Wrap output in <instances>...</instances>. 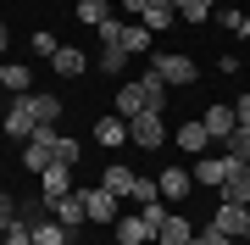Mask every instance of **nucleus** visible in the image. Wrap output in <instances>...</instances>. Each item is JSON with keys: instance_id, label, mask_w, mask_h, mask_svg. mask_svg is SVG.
Listing matches in <instances>:
<instances>
[{"instance_id": "obj_1", "label": "nucleus", "mask_w": 250, "mask_h": 245, "mask_svg": "<svg viewBox=\"0 0 250 245\" xmlns=\"http://www.w3.org/2000/svg\"><path fill=\"white\" fill-rule=\"evenodd\" d=\"M56 139H62L56 123H39L34 134H28V145H22V167H28V173H45V167L56 162Z\"/></svg>"}, {"instance_id": "obj_2", "label": "nucleus", "mask_w": 250, "mask_h": 245, "mask_svg": "<svg viewBox=\"0 0 250 245\" xmlns=\"http://www.w3.org/2000/svg\"><path fill=\"white\" fill-rule=\"evenodd\" d=\"M128 139L145 151H161V139H167V123H161V111H139V117H128Z\"/></svg>"}, {"instance_id": "obj_3", "label": "nucleus", "mask_w": 250, "mask_h": 245, "mask_svg": "<svg viewBox=\"0 0 250 245\" xmlns=\"http://www.w3.org/2000/svg\"><path fill=\"white\" fill-rule=\"evenodd\" d=\"M50 218L67 228V234H78L83 223H89V206H83V190H72V195H62V200H50Z\"/></svg>"}, {"instance_id": "obj_4", "label": "nucleus", "mask_w": 250, "mask_h": 245, "mask_svg": "<svg viewBox=\"0 0 250 245\" xmlns=\"http://www.w3.org/2000/svg\"><path fill=\"white\" fill-rule=\"evenodd\" d=\"M150 73H156L161 84H195V78H200V67L189 62V56H172V50L161 56V50H156V67H150Z\"/></svg>"}, {"instance_id": "obj_5", "label": "nucleus", "mask_w": 250, "mask_h": 245, "mask_svg": "<svg viewBox=\"0 0 250 245\" xmlns=\"http://www.w3.org/2000/svg\"><path fill=\"white\" fill-rule=\"evenodd\" d=\"M34 128H39V117H34V100H28V95H17V100L6 106V134H11V139H28Z\"/></svg>"}, {"instance_id": "obj_6", "label": "nucleus", "mask_w": 250, "mask_h": 245, "mask_svg": "<svg viewBox=\"0 0 250 245\" xmlns=\"http://www.w3.org/2000/svg\"><path fill=\"white\" fill-rule=\"evenodd\" d=\"M233 167H239V162H233L228 151H223V156H200V162H195V184H211V190H223Z\"/></svg>"}, {"instance_id": "obj_7", "label": "nucleus", "mask_w": 250, "mask_h": 245, "mask_svg": "<svg viewBox=\"0 0 250 245\" xmlns=\"http://www.w3.org/2000/svg\"><path fill=\"white\" fill-rule=\"evenodd\" d=\"M211 228H217V234L245 240V228H250V206H228V200H223V206L211 212Z\"/></svg>"}, {"instance_id": "obj_8", "label": "nucleus", "mask_w": 250, "mask_h": 245, "mask_svg": "<svg viewBox=\"0 0 250 245\" xmlns=\"http://www.w3.org/2000/svg\"><path fill=\"white\" fill-rule=\"evenodd\" d=\"M156 240H161V245H189V240H195V223H189L184 212H167L161 228H156Z\"/></svg>"}, {"instance_id": "obj_9", "label": "nucleus", "mask_w": 250, "mask_h": 245, "mask_svg": "<svg viewBox=\"0 0 250 245\" xmlns=\"http://www.w3.org/2000/svg\"><path fill=\"white\" fill-rule=\"evenodd\" d=\"M83 206H89V223H117V195L111 190H83Z\"/></svg>"}, {"instance_id": "obj_10", "label": "nucleus", "mask_w": 250, "mask_h": 245, "mask_svg": "<svg viewBox=\"0 0 250 245\" xmlns=\"http://www.w3.org/2000/svg\"><path fill=\"white\" fill-rule=\"evenodd\" d=\"M72 173H78V167H45V173H39V184H45V200H62V195L78 190V184H72Z\"/></svg>"}, {"instance_id": "obj_11", "label": "nucleus", "mask_w": 250, "mask_h": 245, "mask_svg": "<svg viewBox=\"0 0 250 245\" xmlns=\"http://www.w3.org/2000/svg\"><path fill=\"white\" fill-rule=\"evenodd\" d=\"M161 195H167V200H184L189 190H195V173H184V167H161Z\"/></svg>"}, {"instance_id": "obj_12", "label": "nucleus", "mask_w": 250, "mask_h": 245, "mask_svg": "<svg viewBox=\"0 0 250 245\" xmlns=\"http://www.w3.org/2000/svg\"><path fill=\"white\" fill-rule=\"evenodd\" d=\"M134 178H139L134 167H123V162H111L106 173H100V190H111V195H134Z\"/></svg>"}, {"instance_id": "obj_13", "label": "nucleus", "mask_w": 250, "mask_h": 245, "mask_svg": "<svg viewBox=\"0 0 250 245\" xmlns=\"http://www.w3.org/2000/svg\"><path fill=\"white\" fill-rule=\"evenodd\" d=\"M139 22H145V28H150V34H167V28H172V22H178V11H172V6H167V0H150V6H145V11H139Z\"/></svg>"}, {"instance_id": "obj_14", "label": "nucleus", "mask_w": 250, "mask_h": 245, "mask_svg": "<svg viewBox=\"0 0 250 245\" xmlns=\"http://www.w3.org/2000/svg\"><path fill=\"white\" fill-rule=\"evenodd\" d=\"M206 134H211V139H228L233 134V128H239V117H233V106H211V111H206Z\"/></svg>"}, {"instance_id": "obj_15", "label": "nucleus", "mask_w": 250, "mask_h": 245, "mask_svg": "<svg viewBox=\"0 0 250 245\" xmlns=\"http://www.w3.org/2000/svg\"><path fill=\"white\" fill-rule=\"evenodd\" d=\"M117 240H123V245H145V240H156V228L145 223V212H139V218H117Z\"/></svg>"}, {"instance_id": "obj_16", "label": "nucleus", "mask_w": 250, "mask_h": 245, "mask_svg": "<svg viewBox=\"0 0 250 245\" xmlns=\"http://www.w3.org/2000/svg\"><path fill=\"white\" fill-rule=\"evenodd\" d=\"M28 228H34V245H67V228L56 223L50 212H45V218H34V223H28Z\"/></svg>"}, {"instance_id": "obj_17", "label": "nucleus", "mask_w": 250, "mask_h": 245, "mask_svg": "<svg viewBox=\"0 0 250 245\" xmlns=\"http://www.w3.org/2000/svg\"><path fill=\"white\" fill-rule=\"evenodd\" d=\"M50 67H56V73H62V78H78V73H83V67H89V62H83V50H72V45H62V50L50 56Z\"/></svg>"}, {"instance_id": "obj_18", "label": "nucleus", "mask_w": 250, "mask_h": 245, "mask_svg": "<svg viewBox=\"0 0 250 245\" xmlns=\"http://www.w3.org/2000/svg\"><path fill=\"white\" fill-rule=\"evenodd\" d=\"M178 145H184L189 156H200L206 145H211V134H206V123H184V128H178Z\"/></svg>"}, {"instance_id": "obj_19", "label": "nucleus", "mask_w": 250, "mask_h": 245, "mask_svg": "<svg viewBox=\"0 0 250 245\" xmlns=\"http://www.w3.org/2000/svg\"><path fill=\"white\" fill-rule=\"evenodd\" d=\"M95 139H100V145H123V139H128V123H117V117H106V123H95Z\"/></svg>"}, {"instance_id": "obj_20", "label": "nucleus", "mask_w": 250, "mask_h": 245, "mask_svg": "<svg viewBox=\"0 0 250 245\" xmlns=\"http://www.w3.org/2000/svg\"><path fill=\"white\" fill-rule=\"evenodd\" d=\"M123 67H128V50H123V45H106V50H100V73L123 78Z\"/></svg>"}, {"instance_id": "obj_21", "label": "nucleus", "mask_w": 250, "mask_h": 245, "mask_svg": "<svg viewBox=\"0 0 250 245\" xmlns=\"http://www.w3.org/2000/svg\"><path fill=\"white\" fill-rule=\"evenodd\" d=\"M0 84H6L11 95H34V89H28V84H34V73H28V67H6V73H0Z\"/></svg>"}, {"instance_id": "obj_22", "label": "nucleus", "mask_w": 250, "mask_h": 245, "mask_svg": "<svg viewBox=\"0 0 250 245\" xmlns=\"http://www.w3.org/2000/svg\"><path fill=\"white\" fill-rule=\"evenodd\" d=\"M28 100H34V117L39 123H56V117H62V100H56V95H28Z\"/></svg>"}, {"instance_id": "obj_23", "label": "nucleus", "mask_w": 250, "mask_h": 245, "mask_svg": "<svg viewBox=\"0 0 250 245\" xmlns=\"http://www.w3.org/2000/svg\"><path fill=\"white\" fill-rule=\"evenodd\" d=\"M78 17L89 22V28H100V22L111 17V6H106V0H78Z\"/></svg>"}, {"instance_id": "obj_24", "label": "nucleus", "mask_w": 250, "mask_h": 245, "mask_svg": "<svg viewBox=\"0 0 250 245\" xmlns=\"http://www.w3.org/2000/svg\"><path fill=\"white\" fill-rule=\"evenodd\" d=\"M223 145H228V156H233V162H250V128H233Z\"/></svg>"}, {"instance_id": "obj_25", "label": "nucleus", "mask_w": 250, "mask_h": 245, "mask_svg": "<svg viewBox=\"0 0 250 245\" xmlns=\"http://www.w3.org/2000/svg\"><path fill=\"white\" fill-rule=\"evenodd\" d=\"M0 245H34V228H28L22 218H17V223H6V228H0Z\"/></svg>"}, {"instance_id": "obj_26", "label": "nucleus", "mask_w": 250, "mask_h": 245, "mask_svg": "<svg viewBox=\"0 0 250 245\" xmlns=\"http://www.w3.org/2000/svg\"><path fill=\"white\" fill-rule=\"evenodd\" d=\"M50 167H78V139H67V134L56 139V162Z\"/></svg>"}, {"instance_id": "obj_27", "label": "nucleus", "mask_w": 250, "mask_h": 245, "mask_svg": "<svg viewBox=\"0 0 250 245\" xmlns=\"http://www.w3.org/2000/svg\"><path fill=\"white\" fill-rule=\"evenodd\" d=\"M134 200H139V206H150V200H161V184L139 173V178H134Z\"/></svg>"}, {"instance_id": "obj_28", "label": "nucleus", "mask_w": 250, "mask_h": 245, "mask_svg": "<svg viewBox=\"0 0 250 245\" xmlns=\"http://www.w3.org/2000/svg\"><path fill=\"white\" fill-rule=\"evenodd\" d=\"M206 11H211L206 0H184V6H178V17H184V22H206Z\"/></svg>"}, {"instance_id": "obj_29", "label": "nucleus", "mask_w": 250, "mask_h": 245, "mask_svg": "<svg viewBox=\"0 0 250 245\" xmlns=\"http://www.w3.org/2000/svg\"><path fill=\"white\" fill-rule=\"evenodd\" d=\"M17 218H22V206H17L6 190H0V228H6V223H17Z\"/></svg>"}, {"instance_id": "obj_30", "label": "nucleus", "mask_w": 250, "mask_h": 245, "mask_svg": "<svg viewBox=\"0 0 250 245\" xmlns=\"http://www.w3.org/2000/svg\"><path fill=\"white\" fill-rule=\"evenodd\" d=\"M28 45H34L39 56H56V50H62V45H56V34H28Z\"/></svg>"}, {"instance_id": "obj_31", "label": "nucleus", "mask_w": 250, "mask_h": 245, "mask_svg": "<svg viewBox=\"0 0 250 245\" xmlns=\"http://www.w3.org/2000/svg\"><path fill=\"white\" fill-rule=\"evenodd\" d=\"M200 240H206V245H245V240H233V234H217V228H211V223H206V228H200Z\"/></svg>"}, {"instance_id": "obj_32", "label": "nucleus", "mask_w": 250, "mask_h": 245, "mask_svg": "<svg viewBox=\"0 0 250 245\" xmlns=\"http://www.w3.org/2000/svg\"><path fill=\"white\" fill-rule=\"evenodd\" d=\"M217 22H223V28H245V11H233V6H223V11H217Z\"/></svg>"}, {"instance_id": "obj_33", "label": "nucleus", "mask_w": 250, "mask_h": 245, "mask_svg": "<svg viewBox=\"0 0 250 245\" xmlns=\"http://www.w3.org/2000/svg\"><path fill=\"white\" fill-rule=\"evenodd\" d=\"M145 212V223H150V228H161V218H167V212H161V200H150V206H139Z\"/></svg>"}, {"instance_id": "obj_34", "label": "nucleus", "mask_w": 250, "mask_h": 245, "mask_svg": "<svg viewBox=\"0 0 250 245\" xmlns=\"http://www.w3.org/2000/svg\"><path fill=\"white\" fill-rule=\"evenodd\" d=\"M233 117H239V128H250V95H245V100H233Z\"/></svg>"}, {"instance_id": "obj_35", "label": "nucleus", "mask_w": 250, "mask_h": 245, "mask_svg": "<svg viewBox=\"0 0 250 245\" xmlns=\"http://www.w3.org/2000/svg\"><path fill=\"white\" fill-rule=\"evenodd\" d=\"M123 6H128V11H145V6H150V0H123Z\"/></svg>"}, {"instance_id": "obj_36", "label": "nucleus", "mask_w": 250, "mask_h": 245, "mask_svg": "<svg viewBox=\"0 0 250 245\" xmlns=\"http://www.w3.org/2000/svg\"><path fill=\"white\" fill-rule=\"evenodd\" d=\"M6 39H11V34H6V22H0V50H6Z\"/></svg>"}, {"instance_id": "obj_37", "label": "nucleus", "mask_w": 250, "mask_h": 245, "mask_svg": "<svg viewBox=\"0 0 250 245\" xmlns=\"http://www.w3.org/2000/svg\"><path fill=\"white\" fill-rule=\"evenodd\" d=\"M189 245H206V240H200V228H195V240H189Z\"/></svg>"}, {"instance_id": "obj_38", "label": "nucleus", "mask_w": 250, "mask_h": 245, "mask_svg": "<svg viewBox=\"0 0 250 245\" xmlns=\"http://www.w3.org/2000/svg\"><path fill=\"white\" fill-rule=\"evenodd\" d=\"M245 245H250V228H245Z\"/></svg>"}, {"instance_id": "obj_39", "label": "nucleus", "mask_w": 250, "mask_h": 245, "mask_svg": "<svg viewBox=\"0 0 250 245\" xmlns=\"http://www.w3.org/2000/svg\"><path fill=\"white\" fill-rule=\"evenodd\" d=\"M0 73H6V62H0Z\"/></svg>"}, {"instance_id": "obj_40", "label": "nucleus", "mask_w": 250, "mask_h": 245, "mask_svg": "<svg viewBox=\"0 0 250 245\" xmlns=\"http://www.w3.org/2000/svg\"><path fill=\"white\" fill-rule=\"evenodd\" d=\"M206 6H217V0H206Z\"/></svg>"}]
</instances>
